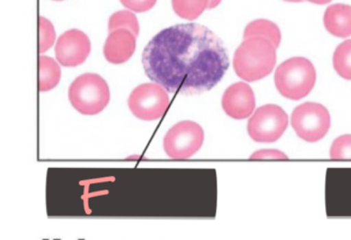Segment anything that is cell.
<instances>
[{"instance_id":"cell-1","label":"cell","mask_w":351,"mask_h":240,"mask_svg":"<svg viewBox=\"0 0 351 240\" xmlns=\"http://www.w3.org/2000/svg\"><path fill=\"white\" fill-rule=\"evenodd\" d=\"M221 38L200 24H178L154 36L143 53L151 81L169 93L198 95L210 91L229 69Z\"/></svg>"},{"instance_id":"cell-2","label":"cell","mask_w":351,"mask_h":240,"mask_svg":"<svg viewBox=\"0 0 351 240\" xmlns=\"http://www.w3.org/2000/svg\"><path fill=\"white\" fill-rule=\"evenodd\" d=\"M276 59V48L270 40L245 38L234 54V71L243 81H260L272 73Z\"/></svg>"},{"instance_id":"cell-3","label":"cell","mask_w":351,"mask_h":240,"mask_svg":"<svg viewBox=\"0 0 351 240\" xmlns=\"http://www.w3.org/2000/svg\"><path fill=\"white\" fill-rule=\"evenodd\" d=\"M274 82L283 97L300 100L313 89L316 82L315 69L308 59L293 57L277 67Z\"/></svg>"},{"instance_id":"cell-4","label":"cell","mask_w":351,"mask_h":240,"mask_svg":"<svg viewBox=\"0 0 351 240\" xmlns=\"http://www.w3.org/2000/svg\"><path fill=\"white\" fill-rule=\"evenodd\" d=\"M71 106L82 115L93 116L108 106L110 87L104 77L96 73H84L71 83L69 89Z\"/></svg>"},{"instance_id":"cell-5","label":"cell","mask_w":351,"mask_h":240,"mask_svg":"<svg viewBox=\"0 0 351 240\" xmlns=\"http://www.w3.org/2000/svg\"><path fill=\"white\" fill-rule=\"evenodd\" d=\"M168 93L169 92L163 86L155 82L143 84L135 88L129 96V108L139 120H159L169 106Z\"/></svg>"},{"instance_id":"cell-6","label":"cell","mask_w":351,"mask_h":240,"mask_svg":"<svg viewBox=\"0 0 351 240\" xmlns=\"http://www.w3.org/2000/svg\"><path fill=\"white\" fill-rule=\"evenodd\" d=\"M204 143V130L198 123L182 121L168 130L164 137L165 153L171 159L193 157Z\"/></svg>"},{"instance_id":"cell-7","label":"cell","mask_w":351,"mask_h":240,"mask_svg":"<svg viewBox=\"0 0 351 240\" xmlns=\"http://www.w3.org/2000/svg\"><path fill=\"white\" fill-rule=\"evenodd\" d=\"M291 126L300 139L316 143L324 139L330 129V112L322 104L306 102L293 110Z\"/></svg>"},{"instance_id":"cell-8","label":"cell","mask_w":351,"mask_h":240,"mask_svg":"<svg viewBox=\"0 0 351 240\" xmlns=\"http://www.w3.org/2000/svg\"><path fill=\"white\" fill-rule=\"evenodd\" d=\"M289 117L276 104L261 106L250 119L247 131L256 143H271L278 141L287 130Z\"/></svg>"},{"instance_id":"cell-9","label":"cell","mask_w":351,"mask_h":240,"mask_svg":"<svg viewBox=\"0 0 351 240\" xmlns=\"http://www.w3.org/2000/svg\"><path fill=\"white\" fill-rule=\"evenodd\" d=\"M91 52V43L87 34L81 30L71 29L58 38L55 54L57 60L65 67L83 64Z\"/></svg>"},{"instance_id":"cell-10","label":"cell","mask_w":351,"mask_h":240,"mask_svg":"<svg viewBox=\"0 0 351 240\" xmlns=\"http://www.w3.org/2000/svg\"><path fill=\"white\" fill-rule=\"evenodd\" d=\"M221 106L226 114L235 120L248 118L256 108L254 91L242 82L233 84L223 93Z\"/></svg>"},{"instance_id":"cell-11","label":"cell","mask_w":351,"mask_h":240,"mask_svg":"<svg viewBox=\"0 0 351 240\" xmlns=\"http://www.w3.org/2000/svg\"><path fill=\"white\" fill-rule=\"evenodd\" d=\"M136 36L127 29L110 32L104 44V57L112 64H123L134 54Z\"/></svg>"},{"instance_id":"cell-12","label":"cell","mask_w":351,"mask_h":240,"mask_svg":"<svg viewBox=\"0 0 351 240\" xmlns=\"http://www.w3.org/2000/svg\"><path fill=\"white\" fill-rule=\"evenodd\" d=\"M324 24L328 32L336 38L351 36V7L347 5H330L324 16Z\"/></svg>"},{"instance_id":"cell-13","label":"cell","mask_w":351,"mask_h":240,"mask_svg":"<svg viewBox=\"0 0 351 240\" xmlns=\"http://www.w3.org/2000/svg\"><path fill=\"white\" fill-rule=\"evenodd\" d=\"M38 67H40V79H38L40 91H50L57 87L61 79V69L58 63L50 57L40 56Z\"/></svg>"},{"instance_id":"cell-14","label":"cell","mask_w":351,"mask_h":240,"mask_svg":"<svg viewBox=\"0 0 351 240\" xmlns=\"http://www.w3.org/2000/svg\"><path fill=\"white\" fill-rule=\"evenodd\" d=\"M264 38L270 40L275 48H278L281 43V32L278 26L269 20L260 19L252 21L246 26L244 30L243 38Z\"/></svg>"},{"instance_id":"cell-15","label":"cell","mask_w":351,"mask_h":240,"mask_svg":"<svg viewBox=\"0 0 351 240\" xmlns=\"http://www.w3.org/2000/svg\"><path fill=\"white\" fill-rule=\"evenodd\" d=\"M209 0H172V8L178 17L182 19H197L208 9Z\"/></svg>"},{"instance_id":"cell-16","label":"cell","mask_w":351,"mask_h":240,"mask_svg":"<svg viewBox=\"0 0 351 240\" xmlns=\"http://www.w3.org/2000/svg\"><path fill=\"white\" fill-rule=\"evenodd\" d=\"M332 65L341 77L351 81V40H345L337 47L332 56Z\"/></svg>"},{"instance_id":"cell-17","label":"cell","mask_w":351,"mask_h":240,"mask_svg":"<svg viewBox=\"0 0 351 240\" xmlns=\"http://www.w3.org/2000/svg\"><path fill=\"white\" fill-rule=\"evenodd\" d=\"M127 29L135 36H139V23L136 16L130 11H120L114 13L108 21V32Z\"/></svg>"},{"instance_id":"cell-18","label":"cell","mask_w":351,"mask_h":240,"mask_svg":"<svg viewBox=\"0 0 351 240\" xmlns=\"http://www.w3.org/2000/svg\"><path fill=\"white\" fill-rule=\"evenodd\" d=\"M38 26H40V49L38 50L40 54H43L54 45L56 34H55L54 26L46 18L40 17Z\"/></svg>"},{"instance_id":"cell-19","label":"cell","mask_w":351,"mask_h":240,"mask_svg":"<svg viewBox=\"0 0 351 240\" xmlns=\"http://www.w3.org/2000/svg\"><path fill=\"white\" fill-rule=\"evenodd\" d=\"M330 157L335 160H351V135H343L334 141Z\"/></svg>"},{"instance_id":"cell-20","label":"cell","mask_w":351,"mask_h":240,"mask_svg":"<svg viewBox=\"0 0 351 240\" xmlns=\"http://www.w3.org/2000/svg\"><path fill=\"white\" fill-rule=\"evenodd\" d=\"M121 3L135 13H145L155 7L157 0H120Z\"/></svg>"},{"instance_id":"cell-21","label":"cell","mask_w":351,"mask_h":240,"mask_svg":"<svg viewBox=\"0 0 351 240\" xmlns=\"http://www.w3.org/2000/svg\"><path fill=\"white\" fill-rule=\"evenodd\" d=\"M252 159H272V160H285L287 159V156L285 155L282 152L278 151V149H260V151L256 152L250 156Z\"/></svg>"},{"instance_id":"cell-22","label":"cell","mask_w":351,"mask_h":240,"mask_svg":"<svg viewBox=\"0 0 351 240\" xmlns=\"http://www.w3.org/2000/svg\"><path fill=\"white\" fill-rule=\"evenodd\" d=\"M221 0H209V5L208 9H215V8H217V5L221 3Z\"/></svg>"},{"instance_id":"cell-23","label":"cell","mask_w":351,"mask_h":240,"mask_svg":"<svg viewBox=\"0 0 351 240\" xmlns=\"http://www.w3.org/2000/svg\"><path fill=\"white\" fill-rule=\"evenodd\" d=\"M309 3H315V5H326V3H330L332 0H307Z\"/></svg>"},{"instance_id":"cell-24","label":"cell","mask_w":351,"mask_h":240,"mask_svg":"<svg viewBox=\"0 0 351 240\" xmlns=\"http://www.w3.org/2000/svg\"><path fill=\"white\" fill-rule=\"evenodd\" d=\"M285 1H287V3H302L304 0H285Z\"/></svg>"},{"instance_id":"cell-25","label":"cell","mask_w":351,"mask_h":240,"mask_svg":"<svg viewBox=\"0 0 351 240\" xmlns=\"http://www.w3.org/2000/svg\"><path fill=\"white\" fill-rule=\"evenodd\" d=\"M56 1H61V0H56Z\"/></svg>"}]
</instances>
